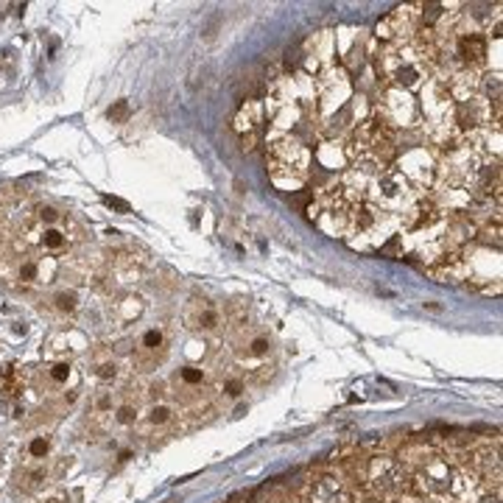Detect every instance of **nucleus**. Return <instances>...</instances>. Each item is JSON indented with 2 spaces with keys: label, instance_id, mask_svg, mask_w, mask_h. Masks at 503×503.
<instances>
[{
  "label": "nucleus",
  "instance_id": "1",
  "mask_svg": "<svg viewBox=\"0 0 503 503\" xmlns=\"http://www.w3.org/2000/svg\"><path fill=\"white\" fill-rule=\"evenodd\" d=\"M310 162L313 151L302 143L299 134H268L265 165L277 187L299 190L310 179Z\"/></svg>",
  "mask_w": 503,
  "mask_h": 503
},
{
  "label": "nucleus",
  "instance_id": "2",
  "mask_svg": "<svg viewBox=\"0 0 503 503\" xmlns=\"http://www.w3.org/2000/svg\"><path fill=\"white\" fill-rule=\"evenodd\" d=\"M366 489L372 492V497L391 503L400 495L411 492V472L394 455L374 453L366 461Z\"/></svg>",
  "mask_w": 503,
  "mask_h": 503
},
{
  "label": "nucleus",
  "instance_id": "3",
  "mask_svg": "<svg viewBox=\"0 0 503 503\" xmlns=\"http://www.w3.org/2000/svg\"><path fill=\"white\" fill-rule=\"evenodd\" d=\"M372 115L388 126L391 131H400V129H411L419 123V106L416 101L411 98V92H402L397 87H380V95L372 106Z\"/></svg>",
  "mask_w": 503,
  "mask_h": 503
},
{
  "label": "nucleus",
  "instance_id": "4",
  "mask_svg": "<svg viewBox=\"0 0 503 503\" xmlns=\"http://www.w3.org/2000/svg\"><path fill=\"white\" fill-rule=\"evenodd\" d=\"M394 168L408 179V184L416 193H428L433 187V179H436V154L425 145H416V148L397 154Z\"/></svg>",
  "mask_w": 503,
  "mask_h": 503
},
{
  "label": "nucleus",
  "instance_id": "5",
  "mask_svg": "<svg viewBox=\"0 0 503 503\" xmlns=\"http://www.w3.org/2000/svg\"><path fill=\"white\" fill-rule=\"evenodd\" d=\"M302 73H321L327 67H335L338 53H335V31H319L302 45Z\"/></svg>",
  "mask_w": 503,
  "mask_h": 503
},
{
  "label": "nucleus",
  "instance_id": "6",
  "mask_svg": "<svg viewBox=\"0 0 503 503\" xmlns=\"http://www.w3.org/2000/svg\"><path fill=\"white\" fill-rule=\"evenodd\" d=\"M305 503H352V489L338 472H321L310 478L305 489Z\"/></svg>",
  "mask_w": 503,
  "mask_h": 503
},
{
  "label": "nucleus",
  "instance_id": "7",
  "mask_svg": "<svg viewBox=\"0 0 503 503\" xmlns=\"http://www.w3.org/2000/svg\"><path fill=\"white\" fill-rule=\"evenodd\" d=\"M265 123V109L260 98H249L240 103L238 115H235V131L243 134H260V126Z\"/></svg>",
  "mask_w": 503,
  "mask_h": 503
},
{
  "label": "nucleus",
  "instance_id": "8",
  "mask_svg": "<svg viewBox=\"0 0 503 503\" xmlns=\"http://www.w3.org/2000/svg\"><path fill=\"white\" fill-rule=\"evenodd\" d=\"M70 374H73V366H70V360H56V363H50V366L45 369V380H48V386H53V388H61V386H67Z\"/></svg>",
  "mask_w": 503,
  "mask_h": 503
},
{
  "label": "nucleus",
  "instance_id": "9",
  "mask_svg": "<svg viewBox=\"0 0 503 503\" xmlns=\"http://www.w3.org/2000/svg\"><path fill=\"white\" fill-rule=\"evenodd\" d=\"M190 321H193L190 327H198V330H218V327L224 324L221 313H218L212 305H201V310H198L196 319H190Z\"/></svg>",
  "mask_w": 503,
  "mask_h": 503
},
{
  "label": "nucleus",
  "instance_id": "10",
  "mask_svg": "<svg viewBox=\"0 0 503 503\" xmlns=\"http://www.w3.org/2000/svg\"><path fill=\"white\" fill-rule=\"evenodd\" d=\"M48 478V472H45V467H34V469H22V472H17V489H22V492H31V489H36V486H42V481Z\"/></svg>",
  "mask_w": 503,
  "mask_h": 503
},
{
  "label": "nucleus",
  "instance_id": "11",
  "mask_svg": "<svg viewBox=\"0 0 503 503\" xmlns=\"http://www.w3.org/2000/svg\"><path fill=\"white\" fill-rule=\"evenodd\" d=\"M165 347V333L159 330V327H154V330H145L143 333V338H140V352H145V355H154L156 358V352Z\"/></svg>",
  "mask_w": 503,
  "mask_h": 503
},
{
  "label": "nucleus",
  "instance_id": "12",
  "mask_svg": "<svg viewBox=\"0 0 503 503\" xmlns=\"http://www.w3.org/2000/svg\"><path fill=\"white\" fill-rule=\"evenodd\" d=\"M53 307H56L59 313H64V316L75 313V307H78V293H75V291H59V293L53 296Z\"/></svg>",
  "mask_w": 503,
  "mask_h": 503
},
{
  "label": "nucleus",
  "instance_id": "13",
  "mask_svg": "<svg viewBox=\"0 0 503 503\" xmlns=\"http://www.w3.org/2000/svg\"><path fill=\"white\" fill-rule=\"evenodd\" d=\"M48 453H50V439H48V436H34V439L28 442V447H25V455H28L31 461L45 458Z\"/></svg>",
  "mask_w": 503,
  "mask_h": 503
},
{
  "label": "nucleus",
  "instance_id": "14",
  "mask_svg": "<svg viewBox=\"0 0 503 503\" xmlns=\"http://www.w3.org/2000/svg\"><path fill=\"white\" fill-rule=\"evenodd\" d=\"M179 380H182L187 388H196V386L204 383V369H198V366H184V369H179Z\"/></svg>",
  "mask_w": 503,
  "mask_h": 503
},
{
  "label": "nucleus",
  "instance_id": "15",
  "mask_svg": "<svg viewBox=\"0 0 503 503\" xmlns=\"http://www.w3.org/2000/svg\"><path fill=\"white\" fill-rule=\"evenodd\" d=\"M109 120L112 123H126L129 120V115H131V106H129V101L126 98H120V101H115L112 106H109Z\"/></svg>",
  "mask_w": 503,
  "mask_h": 503
},
{
  "label": "nucleus",
  "instance_id": "16",
  "mask_svg": "<svg viewBox=\"0 0 503 503\" xmlns=\"http://www.w3.org/2000/svg\"><path fill=\"white\" fill-rule=\"evenodd\" d=\"M170 419H173V411L168 405H151V411H148V422L151 425H168Z\"/></svg>",
  "mask_w": 503,
  "mask_h": 503
},
{
  "label": "nucleus",
  "instance_id": "17",
  "mask_svg": "<svg viewBox=\"0 0 503 503\" xmlns=\"http://www.w3.org/2000/svg\"><path fill=\"white\" fill-rule=\"evenodd\" d=\"M268 349H271V341L265 338V335H257V338H252L249 341V355H254V358H263V355H268Z\"/></svg>",
  "mask_w": 503,
  "mask_h": 503
},
{
  "label": "nucleus",
  "instance_id": "18",
  "mask_svg": "<svg viewBox=\"0 0 503 503\" xmlns=\"http://www.w3.org/2000/svg\"><path fill=\"white\" fill-rule=\"evenodd\" d=\"M221 388H224L226 397H240L246 391V383H243V377H226Z\"/></svg>",
  "mask_w": 503,
  "mask_h": 503
},
{
  "label": "nucleus",
  "instance_id": "19",
  "mask_svg": "<svg viewBox=\"0 0 503 503\" xmlns=\"http://www.w3.org/2000/svg\"><path fill=\"white\" fill-rule=\"evenodd\" d=\"M98 380H103V383H112L115 377H117V363L115 360H106V363H98Z\"/></svg>",
  "mask_w": 503,
  "mask_h": 503
},
{
  "label": "nucleus",
  "instance_id": "20",
  "mask_svg": "<svg viewBox=\"0 0 503 503\" xmlns=\"http://www.w3.org/2000/svg\"><path fill=\"white\" fill-rule=\"evenodd\" d=\"M120 425H131L134 419H137V408H131V405H120L117 408V416H115Z\"/></svg>",
  "mask_w": 503,
  "mask_h": 503
},
{
  "label": "nucleus",
  "instance_id": "21",
  "mask_svg": "<svg viewBox=\"0 0 503 503\" xmlns=\"http://www.w3.org/2000/svg\"><path fill=\"white\" fill-rule=\"evenodd\" d=\"M103 204H109V207H115V210H120V212H129V210H131L123 198H115V196H103Z\"/></svg>",
  "mask_w": 503,
  "mask_h": 503
},
{
  "label": "nucleus",
  "instance_id": "22",
  "mask_svg": "<svg viewBox=\"0 0 503 503\" xmlns=\"http://www.w3.org/2000/svg\"><path fill=\"white\" fill-rule=\"evenodd\" d=\"M352 503H383V500H377V497H358V500H352Z\"/></svg>",
  "mask_w": 503,
  "mask_h": 503
}]
</instances>
